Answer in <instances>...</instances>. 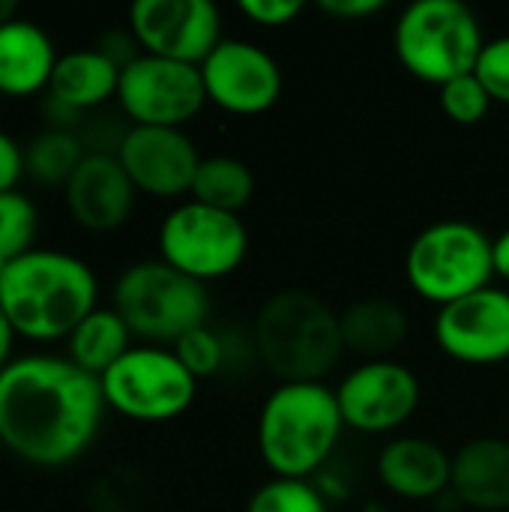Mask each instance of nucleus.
<instances>
[{
	"label": "nucleus",
	"mask_w": 509,
	"mask_h": 512,
	"mask_svg": "<svg viewBox=\"0 0 509 512\" xmlns=\"http://www.w3.org/2000/svg\"><path fill=\"white\" fill-rule=\"evenodd\" d=\"M339 318L345 351H354L363 360H387L411 333L405 306L390 297H363L339 312Z\"/></svg>",
	"instance_id": "obj_20"
},
{
	"label": "nucleus",
	"mask_w": 509,
	"mask_h": 512,
	"mask_svg": "<svg viewBox=\"0 0 509 512\" xmlns=\"http://www.w3.org/2000/svg\"><path fill=\"white\" fill-rule=\"evenodd\" d=\"M246 18L264 27H282L291 24L303 12V0H240L237 3Z\"/></svg>",
	"instance_id": "obj_30"
},
{
	"label": "nucleus",
	"mask_w": 509,
	"mask_h": 512,
	"mask_svg": "<svg viewBox=\"0 0 509 512\" xmlns=\"http://www.w3.org/2000/svg\"><path fill=\"white\" fill-rule=\"evenodd\" d=\"M27 174L24 168V150L18 147V141L12 135H6L0 129V195L15 192L18 180Z\"/></svg>",
	"instance_id": "obj_31"
},
{
	"label": "nucleus",
	"mask_w": 509,
	"mask_h": 512,
	"mask_svg": "<svg viewBox=\"0 0 509 512\" xmlns=\"http://www.w3.org/2000/svg\"><path fill=\"white\" fill-rule=\"evenodd\" d=\"M111 309L144 345L171 348L180 336L210 321L207 285L162 258L129 264L117 282Z\"/></svg>",
	"instance_id": "obj_5"
},
{
	"label": "nucleus",
	"mask_w": 509,
	"mask_h": 512,
	"mask_svg": "<svg viewBox=\"0 0 509 512\" xmlns=\"http://www.w3.org/2000/svg\"><path fill=\"white\" fill-rule=\"evenodd\" d=\"M441 351L468 366H495L509 360V291L480 288L435 315Z\"/></svg>",
	"instance_id": "obj_14"
},
{
	"label": "nucleus",
	"mask_w": 509,
	"mask_h": 512,
	"mask_svg": "<svg viewBox=\"0 0 509 512\" xmlns=\"http://www.w3.org/2000/svg\"><path fill=\"white\" fill-rule=\"evenodd\" d=\"M474 75L483 81L492 102L509 105V33L507 36L486 39V45H483V51L477 57Z\"/></svg>",
	"instance_id": "obj_29"
},
{
	"label": "nucleus",
	"mask_w": 509,
	"mask_h": 512,
	"mask_svg": "<svg viewBox=\"0 0 509 512\" xmlns=\"http://www.w3.org/2000/svg\"><path fill=\"white\" fill-rule=\"evenodd\" d=\"M258 360L282 381H324L345 354L339 312L306 288L270 294L252 324Z\"/></svg>",
	"instance_id": "obj_3"
},
{
	"label": "nucleus",
	"mask_w": 509,
	"mask_h": 512,
	"mask_svg": "<svg viewBox=\"0 0 509 512\" xmlns=\"http://www.w3.org/2000/svg\"><path fill=\"white\" fill-rule=\"evenodd\" d=\"M207 102L231 114H261L282 93V69L276 57L249 39L225 36L198 66Z\"/></svg>",
	"instance_id": "obj_13"
},
{
	"label": "nucleus",
	"mask_w": 509,
	"mask_h": 512,
	"mask_svg": "<svg viewBox=\"0 0 509 512\" xmlns=\"http://www.w3.org/2000/svg\"><path fill=\"white\" fill-rule=\"evenodd\" d=\"M63 192L72 219L87 231L120 228L132 216L138 195L120 159L108 153H87L75 174L66 180Z\"/></svg>",
	"instance_id": "obj_16"
},
{
	"label": "nucleus",
	"mask_w": 509,
	"mask_h": 512,
	"mask_svg": "<svg viewBox=\"0 0 509 512\" xmlns=\"http://www.w3.org/2000/svg\"><path fill=\"white\" fill-rule=\"evenodd\" d=\"M105 396L69 357L27 354L0 372V444L27 465L63 468L96 441Z\"/></svg>",
	"instance_id": "obj_1"
},
{
	"label": "nucleus",
	"mask_w": 509,
	"mask_h": 512,
	"mask_svg": "<svg viewBox=\"0 0 509 512\" xmlns=\"http://www.w3.org/2000/svg\"><path fill=\"white\" fill-rule=\"evenodd\" d=\"M99 282L87 261L60 249H30L0 276V306L18 336L57 342L93 312Z\"/></svg>",
	"instance_id": "obj_2"
},
{
	"label": "nucleus",
	"mask_w": 509,
	"mask_h": 512,
	"mask_svg": "<svg viewBox=\"0 0 509 512\" xmlns=\"http://www.w3.org/2000/svg\"><path fill=\"white\" fill-rule=\"evenodd\" d=\"M420 378L399 360H363L336 387L345 426L381 435L405 426L420 408Z\"/></svg>",
	"instance_id": "obj_11"
},
{
	"label": "nucleus",
	"mask_w": 509,
	"mask_h": 512,
	"mask_svg": "<svg viewBox=\"0 0 509 512\" xmlns=\"http://www.w3.org/2000/svg\"><path fill=\"white\" fill-rule=\"evenodd\" d=\"M129 27L144 54L201 66L225 39L222 12L213 0H138Z\"/></svg>",
	"instance_id": "obj_12"
},
{
	"label": "nucleus",
	"mask_w": 509,
	"mask_h": 512,
	"mask_svg": "<svg viewBox=\"0 0 509 512\" xmlns=\"http://www.w3.org/2000/svg\"><path fill=\"white\" fill-rule=\"evenodd\" d=\"M39 231V210L21 192L0 195V270L33 249Z\"/></svg>",
	"instance_id": "obj_25"
},
{
	"label": "nucleus",
	"mask_w": 509,
	"mask_h": 512,
	"mask_svg": "<svg viewBox=\"0 0 509 512\" xmlns=\"http://www.w3.org/2000/svg\"><path fill=\"white\" fill-rule=\"evenodd\" d=\"M492 261H495V276L509 282V228L492 237Z\"/></svg>",
	"instance_id": "obj_33"
},
{
	"label": "nucleus",
	"mask_w": 509,
	"mask_h": 512,
	"mask_svg": "<svg viewBox=\"0 0 509 512\" xmlns=\"http://www.w3.org/2000/svg\"><path fill=\"white\" fill-rule=\"evenodd\" d=\"M129 348H132V330L111 306L93 309L66 339L69 360L96 378H102Z\"/></svg>",
	"instance_id": "obj_22"
},
{
	"label": "nucleus",
	"mask_w": 509,
	"mask_h": 512,
	"mask_svg": "<svg viewBox=\"0 0 509 512\" xmlns=\"http://www.w3.org/2000/svg\"><path fill=\"white\" fill-rule=\"evenodd\" d=\"M375 474L381 486L396 498L432 501L450 489L453 453L420 435H396L381 447Z\"/></svg>",
	"instance_id": "obj_17"
},
{
	"label": "nucleus",
	"mask_w": 509,
	"mask_h": 512,
	"mask_svg": "<svg viewBox=\"0 0 509 512\" xmlns=\"http://www.w3.org/2000/svg\"><path fill=\"white\" fill-rule=\"evenodd\" d=\"M12 18H18V6L12 0H0V27L9 24Z\"/></svg>",
	"instance_id": "obj_35"
},
{
	"label": "nucleus",
	"mask_w": 509,
	"mask_h": 512,
	"mask_svg": "<svg viewBox=\"0 0 509 512\" xmlns=\"http://www.w3.org/2000/svg\"><path fill=\"white\" fill-rule=\"evenodd\" d=\"M171 348H174V354L180 357V363H183L198 381L216 375V372L222 369V363H225L222 339L216 336V330H210V324L189 330V333L180 336Z\"/></svg>",
	"instance_id": "obj_28"
},
{
	"label": "nucleus",
	"mask_w": 509,
	"mask_h": 512,
	"mask_svg": "<svg viewBox=\"0 0 509 512\" xmlns=\"http://www.w3.org/2000/svg\"><path fill=\"white\" fill-rule=\"evenodd\" d=\"M450 489L471 510H509V441L474 438L453 453Z\"/></svg>",
	"instance_id": "obj_18"
},
{
	"label": "nucleus",
	"mask_w": 509,
	"mask_h": 512,
	"mask_svg": "<svg viewBox=\"0 0 509 512\" xmlns=\"http://www.w3.org/2000/svg\"><path fill=\"white\" fill-rule=\"evenodd\" d=\"M189 195L207 207L240 213L255 195V174L237 156H204Z\"/></svg>",
	"instance_id": "obj_23"
},
{
	"label": "nucleus",
	"mask_w": 509,
	"mask_h": 512,
	"mask_svg": "<svg viewBox=\"0 0 509 512\" xmlns=\"http://www.w3.org/2000/svg\"><path fill=\"white\" fill-rule=\"evenodd\" d=\"M441 108L453 123L474 126L489 114L492 96L483 87V81L471 72V75H462V78L441 84Z\"/></svg>",
	"instance_id": "obj_27"
},
{
	"label": "nucleus",
	"mask_w": 509,
	"mask_h": 512,
	"mask_svg": "<svg viewBox=\"0 0 509 512\" xmlns=\"http://www.w3.org/2000/svg\"><path fill=\"white\" fill-rule=\"evenodd\" d=\"M15 327L9 324V318H6V312H3V306H0V372L12 363V348H15Z\"/></svg>",
	"instance_id": "obj_34"
},
{
	"label": "nucleus",
	"mask_w": 509,
	"mask_h": 512,
	"mask_svg": "<svg viewBox=\"0 0 509 512\" xmlns=\"http://www.w3.org/2000/svg\"><path fill=\"white\" fill-rule=\"evenodd\" d=\"M393 45L402 66L429 84L471 75L486 45L477 12L462 0H414L402 9Z\"/></svg>",
	"instance_id": "obj_6"
},
{
	"label": "nucleus",
	"mask_w": 509,
	"mask_h": 512,
	"mask_svg": "<svg viewBox=\"0 0 509 512\" xmlns=\"http://www.w3.org/2000/svg\"><path fill=\"white\" fill-rule=\"evenodd\" d=\"M117 102L132 126L183 129L207 105V90L198 66L141 51L120 69Z\"/></svg>",
	"instance_id": "obj_10"
},
{
	"label": "nucleus",
	"mask_w": 509,
	"mask_h": 512,
	"mask_svg": "<svg viewBox=\"0 0 509 512\" xmlns=\"http://www.w3.org/2000/svg\"><path fill=\"white\" fill-rule=\"evenodd\" d=\"M249 252V228L240 213L183 201L159 225V258L180 273L210 282L231 276Z\"/></svg>",
	"instance_id": "obj_9"
},
{
	"label": "nucleus",
	"mask_w": 509,
	"mask_h": 512,
	"mask_svg": "<svg viewBox=\"0 0 509 512\" xmlns=\"http://www.w3.org/2000/svg\"><path fill=\"white\" fill-rule=\"evenodd\" d=\"M111 411L138 423H165L186 414L198 396V378L180 363L174 348L132 345L102 378Z\"/></svg>",
	"instance_id": "obj_8"
},
{
	"label": "nucleus",
	"mask_w": 509,
	"mask_h": 512,
	"mask_svg": "<svg viewBox=\"0 0 509 512\" xmlns=\"http://www.w3.org/2000/svg\"><path fill=\"white\" fill-rule=\"evenodd\" d=\"M117 84L120 63H114L102 48H75L57 57L48 93L66 108L84 111L117 96Z\"/></svg>",
	"instance_id": "obj_21"
},
{
	"label": "nucleus",
	"mask_w": 509,
	"mask_h": 512,
	"mask_svg": "<svg viewBox=\"0 0 509 512\" xmlns=\"http://www.w3.org/2000/svg\"><path fill=\"white\" fill-rule=\"evenodd\" d=\"M366 512H396V510H390L387 504H381V501H369L366 504Z\"/></svg>",
	"instance_id": "obj_36"
},
{
	"label": "nucleus",
	"mask_w": 509,
	"mask_h": 512,
	"mask_svg": "<svg viewBox=\"0 0 509 512\" xmlns=\"http://www.w3.org/2000/svg\"><path fill=\"white\" fill-rule=\"evenodd\" d=\"M345 432L336 390L324 381L279 384L258 414V453L276 477L309 480L336 453Z\"/></svg>",
	"instance_id": "obj_4"
},
{
	"label": "nucleus",
	"mask_w": 509,
	"mask_h": 512,
	"mask_svg": "<svg viewBox=\"0 0 509 512\" xmlns=\"http://www.w3.org/2000/svg\"><path fill=\"white\" fill-rule=\"evenodd\" d=\"M138 192L153 198H180L192 192L201 165L198 144L171 126H132L114 153Z\"/></svg>",
	"instance_id": "obj_15"
},
{
	"label": "nucleus",
	"mask_w": 509,
	"mask_h": 512,
	"mask_svg": "<svg viewBox=\"0 0 509 512\" xmlns=\"http://www.w3.org/2000/svg\"><path fill=\"white\" fill-rule=\"evenodd\" d=\"M405 273L423 300L435 306L456 303L480 288H489L495 276L492 237L468 219L432 222L411 240Z\"/></svg>",
	"instance_id": "obj_7"
},
{
	"label": "nucleus",
	"mask_w": 509,
	"mask_h": 512,
	"mask_svg": "<svg viewBox=\"0 0 509 512\" xmlns=\"http://www.w3.org/2000/svg\"><path fill=\"white\" fill-rule=\"evenodd\" d=\"M84 156L87 153L81 150V141L72 132L51 129L30 141V147L24 150V168L39 183H48V186L63 183L66 186V180L75 174V168L81 165Z\"/></svg>",
	"instance_id": "obj_24"
},
{
	"label": "nucleus",
	"mask_w": 509,
	"mask_h": 512,
	"mask_svg": "<svg viewBox=\"0 0 509 512\" xmlns=\"http://www.w3.org/2000/svg\"><path fill=\"white\" fill-rule=\"evenodd\" d=\"M246 512H330V501L312 480L273 477L252 492Z\"/></svg>",
	"instance_id": "obj_26"
},
{
	"label": "nucleus",
	"mask_w": 509,
	"mask_h": 512,
	"mask_svg": "<svg viewBox=\"0 0 509 512\" xmlns=\"http://www.w3.org/2000/svg\"><path fill=\"white\" fill-rule=\"evenodd\" d=\"M54 66V42L39 24L12 18L0 27V96L24 99L48 90Z\"/></svg>",
	"instance_id": "obj_19"
},
{
	"label": "nucleus",
	"mask_w": 509,
	"mask_h": 512,
	"mask_svg": "<svg viewBox=\"0 0 509 512\" xmlns=\"http://www.w3.org/2000/svg\"><path fill=\"white\" fill-rule=\"evenodd\" d=\"M318 6L327 15H333V18L354 21V18H369L375 12H381L384 9V0H321Z\"/></svg>",
	"instance_id": "obj_32"
}]
</instances>
